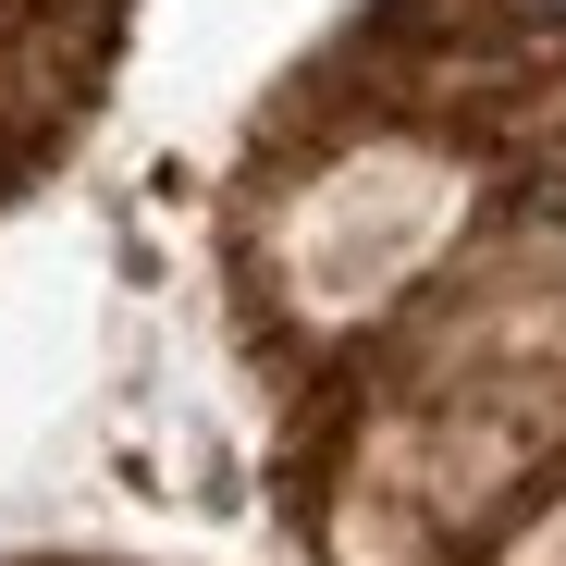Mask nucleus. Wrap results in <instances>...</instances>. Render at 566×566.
<instances>
[{
    "mask_svg": "<svg viewBox=\"0 0 566 566\" xmlns=\"http://www.w3.org/2000/svg\"><path fill=\"white\" fill-rule=\"evenodd\" d=\"M554 13H566V0H554Z\"/></svg>",
    "mask_w": 566,
    "mask_h": 566,
    "instance_id": "nucleus-1",
    "label": "nucleus"
}]
</instances>
